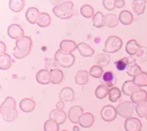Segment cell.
Listing matches in <instances>:
<instances>
[{
	"instance_id": "ab89813d",
	"label": "cell",
	"mask_w": 147,
	"mask_h": 131,
	"mask_svg": "<svg viewBox=\"0 0 147 131\" xmlns=\"http://www.w3.org/2000/svg\"><path fill=\"white\" fill-rule=\"evenodd\" d=\"M136 59L139 62H147V47L146 46H140V48L136 53Z\"/></svg>"
},
{
	"instance_id": "9a60e30c",
	"label": "cell",
	"mask_w": 147,
	"mask_h": 131,
	"mask_svg": "<svg viewBox=\"0 0 147 131\" xmlns=\"http://www.w3.org/2000/svg\"><path fill=\"white\" fill-rule=\"evenodd\" d=\"M36 80L40 84H48L51 81L50 71L45 70V69L38 71L36 73Z\"/></svg>"
},
{
	"instance_id": "f1b7e54d",
	"label": "cell",
	"mask_w": 147,
	"mask_h": 131,
	"mask_svg": "<svg viewBox=\"0 0 147 131\" xmlns=\"http://www.w3.org/2000/svg\"><path fill=\"white\" fill-rule=\"evenodd\" d=\"M50 24H51V17L47 13H40L36 25H38L39 27H41V28H46V27H48Z\"/></svg>"
},
{
	"instance_id": "7a4b0ae2",
	"label": "cell",
	"mask_w": 147,
	"mask_h": 131,
	"mask_svg": "<svg viewBox=\"0 0 147 131\" xmlns=\"http://www.w3.org/2000/svg\"><path fill=\"white\" fill-rule=\"evenodd\" d=\"M74 4L71 1H65L62 4L58 6H54L53 13L56 17L59 19H63V20H67L73 17L74 14Z\"/></svg>"
},
{
	"instance_id": "836d02e7",
	"label": "cell",
	"mask_w": 147,
	"mask_h": 131,
	"mask_svg": "<svg viewBox=\"0 0 147 131\" xmlns=\"http://www.w3.org/2000/svg\"><path fill=\"white\" fill-rule=\"evenodd\" d=\"M109 87L104 84L99 85L95 90V96L98 99H104L107 95H109Z\"/></svg>"
},
{
	"instance_id": "bcb514c9",
	"label": "cell",
	"mask_w": 147,
	"mask_h": 131,
	"mask_svg": "<svg viewBox=\"0 0 147 131\" xmlns=\"http://www.w3.org/2000/svg\"><path fill=\"white\" fill-rule=\"evenodd\" d=\"M64 106H65V103H64V102H62V101H59L58 103L56 104L57 110H61V111H63Z\"/></svg>"
},
{
	"instance_id": "e0dca14e",
	"label": "cell",
	"mask_w": 147,
	"mask_h": 131,
	"mask_svg": "<svg viewBox=\"0 0 147 131\" xmlns=\"http://www.w3.org/2000/svg\"><path fill=\"white\" fill-rule=\"evenodd\" d=\"M93 122H94V116H92L90 113H84L79 120L80 125L84 128L90 127V126L93 124Z\"/></svg>"
},
{
	"instance_id": "8fae6325",
	"label": "cell",
	"mask_w": 147,
	"mask_h": 131,
	"mask_svg": "<svg viewBox=\"0 0 147 131\" xmlns=\"http://www.w3.org/2000/svg\"><path fill=\"white\" fill-rule=\"evenodd\" d=\"M49 118L54 121H56L59 125L62 124L67 120V115L64 111H61V110H53V111L50 112L49 114Z\"/></svg>"
},
{
	"instance_id": "d4e9b609",
	"label": "cell",
	"mask_w": 147,
	"mask_h": 131,
	"mask_svg": "<svg viewBox=\"0 0 147 131\" xmlns=\"http://www.w3.org/2000/svg\"><path fill=\"white\" fill-rule=\"evenodd\" d=\"M94 63L96 64V66L98 67H106L110 63V57L107 54H97L94 58Z\"/></svg>"
},
{
	"instance_id": "681fc988",
	"label": "cell",
	"mask_w": 147,
	"mask_h": 131,
	"mask_svg": "<svg viewBox=\"0 0 147 131\" xmlns=\"http://www.w3.org/2000/svg\"><path fill=\"white\" fill-rule=\"evenodd\" d=\"M62 131H67V130H62Z\"/></svg>"
},
{
	"instance_id": "52a82bcc",
	"label": "cell",
	"mask_w": 147,
	"mask_h": 131,
	"mask_svg": "<svg viewBox=\"0 0 147 131\" xmlns=\"http://www.w3.org/2000/svg\"><path fill=\"white\" fill-rule=\"evenodd\" d=\"M141 122L136 118H129L125 121V131H140Z\"/></svg>"
},
{
	"instance_id": "83f0119b",
	"label": "cell",
	"mask_w": 147,
	"mask_h": 131,
	"mask_svg": "<svg viewBox=\"0 0 147 131\" xmlns=\"http://www.w3.org/2000/svg\"><path fill=\"white\" fill-rule=\"evenodd\" d=\"M92 22L95 28H102L105 26V16L101 12H97L92 17Z\"/></svg>"
},
{
	"instance_id": "cb8c5ba5",
	"label": "cell",
	"mask_w": 147,
	"mask_h": 131,
	"mask_svg": "<svg viewBox=\"0 0 147 131\" xmlns=\"http://www.w3.org/2000/svg\"><path fill=\"white\" fill-rule=\"evenodd\" d=\"M119 21L122 23V25L125 26H129L130 24L134 21V17H132V14L130 12L124 10L120 13L119 15Z\"/></svg>"
},
{
	"instance_id": "603a6c76",
	"label": "cell",
	"mask_w": 147,
	"mask_h": 131,
	"mask_svg": "<svg viewBox=\"0 0 147 131\" xmlns=\"http://www.w3.org/2000/svg\"><path fill=\"white\" fill-rule=\"evenodd\" d=\"M77 48H78V45L73 40L65 39L62 40L60 43V49L65 52H68V53H71V52H73L74 50H76Z\"/></svg>"
},
{
	"instance_id": "4316f807",
	"label": "cell",
	"mask_w": 147,
	"mask_h": 131,
	"mask_svg": "<svg viewBox=\"0 0 147 131\" xmlns=\"http://www.w3.org/2000/svg\"><path fill=\"white\" fill-rule=\"evenodd\" d=\"M50 75H51V82L53 84H59L63 80L64 75H63V71L61 70H58V69L51 70Z\"/></svg>"
},
{
	"instance_id": "8d00e7d4",
	"label": "cell",
	"mask_w": 147,
	"mask_h": 131,
	"mask_svg": "<svg viewBox=\"0 0 147 131\" xmlns=\"http://www.w3.org/2000/svg\"><path fill=\"white\" fill-rule=\"evenodd\" d=\"M109 100H110L111 102H117L118 100L121 98V96H122V91L119 89V88L117 87H113L110 89V91H109Z\"/></svg>"
},
{
	"instance_id": "3957f363",
	"label": "cell",
	"mask_w": 147,
	"mask_h": 131,
	"mask_svg": "<svg viewBox=\"0 0 147 131\" xmlns=\"http://www.w3.org/2000/svg\"><path fill=\"white\" fill-rule=\"evenodd\" d=\"M123 46V40L118 36L111 35L109 36L105 42V47H104V52L106 53H116L120 51Z\"/></svg>"
},
{
	"instance_id": "7dc6e473",
	"label": "cell",
	"mask_w": 147,
	"mask_h": 131,
	"mask_svg": "<svg viewBox=\"0 0 147 131\" xmlns=\"http://www.w3.org/2000/svg\"><path fill=\"white\" fill-rule=\"evenodd\" d=\"M0 46H1V48H0V53L2 54H5V50H6V46H5V44L3 43V42H0Z\"/></svg>"
},
{
	"instance_id": "f907efd6",
	"label": "cell",
	"mask_w": 147,
	"mask_h": 131,
	"mask_svg": "<svg viewBox=\"0 0 147 131\" xmlns=\"http://www.w3.org/2000/svg\"><path fill=\"white\" fill-rule=\"evenodd\" d=\"M146 120H147V118H146Z\"/></svg>"
},
{
	"instance_id": "c3c4849f",
	"label": "cell",
	"mask_w": 147,
	"mask_h": 131,
	"mask_svg": "<svg viewBox=\"0 0 147 131\" xmlns=\"http://www.w3.org/2000/svg\"><path fill=\"white\" fill-rule=\"evenodd\" d=\"M74 131H80L79 127L78 126H74Z\"/></svg>"
},
{
	"instance_id": "9c48e42d",
	"label": "cell",
	"mask_w": 147,
	"mask_h": 131,
	"mask_svg": "<svg viewBox=\"0 0 147 131\" xmlns=\"http://www.w3.org/2000/svg\"><path fill=\"white\" fill-rule=\"evenodd\" d=\"M15 108H16L15 100L13 98H11V97H7V98L3 101V103L1 105V108H0L1 116L6 115V114L10 113L12 111H15Z\"/></svg>"
},
{
	"instance_id": "ffe728a7",
	"label": "cell",
	"mask_w": 147,
	"mask_h": 131,
	"mask_svg": "<svg viewBox=\"0 0 147 131\" xmlns=\"http://www.w3.org/2000/svg\"><path fill=\"white\" fill-rule=\"evenodd\" d=\"M146 98H147V92L145 91V90H142V89L137 90L136 92H134V94L130 96L131 102L134 104V103L139 104V103H141V102L146 101Z\"/></svg>"
},
{
	"instance_id": "1f68e13d",
	"label": "cell",
	"mask_w": 147,
	"mask_h": 131,
	"mask_svg": "<svg viewBox=\"0 0 147 131\" xmlns=\"http://www.w3.org/2000/svg\"><path fill=\"white\" fill-rule=\"evenodd\" d=\"M24 6H25V1L24 0H10L9 1V7L14 12L22 11Z\"/></svg>"
},
{
	"instance_id": "30bf717a",
	"label": "cell",
	"mask_w": 147,
	"mask_h": 131,
	"mask_svg": "<svg viewBox=\"0 0 147 131\" xmlns=\"http://www.w3.org/2000/svg\"><path fill=\"white\" fill-rule=\"evenodd\" d=\"M8 35L13 39H21L24 37V30L23 28L20 27L19 25L13 24V25L9 26L8 30H7Z\"/></svg>"
},
{
	"instance_id": "e575fe53",
	"label": "cell",
	"mask_w": 147,
	"mask_h": 131,
	"mask_svg": "<svg viewBox=\"0 0 147 131\" xmlns=\"http://www.w3.org/2000/svg\"><path fill=\"white\" fill-rule=\"evenodd\" d=\"M134 82L139 87L147 86V73L142 71L141 73L137 75L136 77H134Z\"/></svg>"
},
{
	"instance_id": "7bdbcfd3",
	"label": "cell",
	"mask_w": 147,
	"mask_h": 131,
	"mask_svg": "<svg viewBox=\"0 0 147 131\" xmlns=\"http://www.w3.org/2000/svg\"><path fill=\"white\" fill-rule=\"evenodd\" d=\"M103 6L105 7L107 10L109 11H112L114 10V8H115V1H113V0H104L103 1Z\"/></svg>"
},
{
	"instance_id": "d6986e66",
	"label": "cell",
	"mask_w": 147,
	"mask_h": 131,
	"mask_svg": "<svg viewBox=\"0 0 147 131\" xmlns=\"http://www.w3.org/2000/svg\"><path fill=\"white\" fill-rule=\"evenodd\" d=\"M78 50H79L80 54L82 57H90L94 54V50L93 48H91L88 44L84 43V42H80L78 44Z\"/></svg>"
},
{
	"instance_id": "60d3db41",
	"label": "cell",
	"mask_w": 147,
	"mask_h": 131,
	"mask_svg": "<svg viewBox=\"0 0 147 131\" xmlns=\"http://www.w3.org/2000/svg\"><path fill=\"white\" fill-rule=\"evenodd\" d=\"M89 75L94 78H100L101 77H103L104 73H103V69L101 67L98 66H93L89 71Z\"/></svg>"
},
{
	"instance_id": "ee69618b",
	"label": "cell",
	"mask_w": 147,
	"mask_h": 131,
	"mask_svg": "<svg viewBox=\"0 0 147 131\" xmlns=\"http://www.w3.org/2000/svg\"><path fill=\"white\" fill-rule=\"evenodd\" d=\"M13 55L16 57L17 59H23V58H25L26 56H28V54H26V53H24V52L22 51H20L19 49H17L15 47L13 50Z\"/></svg>"
},
{
	"instance_id": "7c38bea8",
	"label": "cell",
	"mask_w": 147,
	"mask_h": 131,
	"mask_svg": "<svg viewBox=\"0 0 147 131\" xmlns=\"http://www.w3.org/2000/svg\"><path fill=\"white\" fill-rule=\"evenodd\" d=\"M59 97H60V101L64 102V103H71L75 99V92L72 88L64 87L60 91Z\"/></svg>"
},
{
	"instance_id": "ba28073f",
	"label": "cell",
	"mask_w": 147,
	"mask_h": 131,
	"mask_svg": "<svg viewBox=\"0 0 147 131\" xmlns=\"http://www.w3.org/2000/svg\"><path fill=\"white\" fill-rule=\"evenodd\" d=\"M82 115H84V110H82V107L75 106L70 109V111H69V113H68V118L73 123L77 124V123H79L80 118Z\"/></svg>"
},
{
	"instance_id": "d590c367",
	"label": "cell",
	"mask_w": 147,
	"mask_h": 131,
	"mask_svg": "<svg viewBox=\"0 0 147 131\" xmlns=\"http://www.w3.org/2000/svg\"><path fill=\"white\" fill-rule=\"evenodd\" d=\"M141 73L142 71H141L140 67L134 63H131L127 69V73L129 77H136L137 75H139V73Z\"/></svg>"
},
{
	"instance_id": "ac0fdd59",
	"label": "cell",
	"mask_w": 147,
	"mask_h": 131,
	"mask_svg": "<svg viewBox=\"0 0 147 131\" xmlns=\"http://www.w3.org/2000/svg\"><path fill=\"white\" fill-rule=\"evenodd\" d=\"M35 108V103L34 100L32 99H23L20 102V109L22 110L24 113H30Z\"/></svg>"
},
{
	"instance_id": "5b68a950",
	"label": "cell",
	"mask_w": 147,
	"mask_h": 131,
	"mask_svg": "<svg viewBox=\"0 0 147 131\" xmlns=\"http://www.w3.org/2000/svg\"><path fill=\"white\" fill-rule=\"evenodd\" d=\"M117 110L114 108L111 105L103 107L100 112V116L102 120L104 121H107V122H111V121L116 120V116H117Z\"/></svg>"
},
{
	"instance_id": "4fadbf2b",
	"label": "cell",
	"mask_w": 147,
	"mask_h": 131,
	"mask_svg": "<svg viewBox=\"0 0 147 131\" xmlns=\"http://www.w3.org/2000/svg\"><path fill=\"white\" fill-rule=\"evenodd\" d=\"M39 15H40V13H39L38 9H36L35 7H30L27 10V12H26V18H27L28 22L30 23L32 25L37 24Z\"/></svg>"
},
{
	"instance_id": "5bb4252c",
	"label": "cell",
	"mask_w": 147,
	"mask_h": 131,
	"mask_svg": "<svg viewBox=\"0 0 147 131\" xmlns=\"http://www.w3.org/2000/svg\"><path fill=\"white\" fill-rule=\"evenodd\" d=\"M137 90H139V86L136 85L134 82V80H127L123 84L122 87V91L125 95L127 96H131L134 92H136Z\"/></svg>"
},
{
	"instance_id": "4dcf8cb0",
	"label": "cell",
	"mask_w": 147,
	"mask_h": 131,
	"mask_svg": "<svg viewBox=\"0 0 147 131\" xmlns=\"http://www.w3.org/2000/svg\"><path fill=\"white\" fill-rule=\"evenodd\" d=\"M119 19L116 17L115 14H108L105 16V26L108 28H115L118 26Z\"/></svg>"
},
{
	"instance_id": "484cf974",
	"label": "cell",
	"mask_w": 147,
	"mask_h": 131,
	"mask_svg": "<svg viewBox=\"0 0 147 131\" xmlns=\"http://www.w3.org/2000/svg\"><path fill=\"white\" fill-rule=\"evenodd\" d=\"M145 5L146 1H144V0H134L132 2V10L136 15H141V14L144 13Z\"/></svg>"
},
{
	"instance_id": "44dd1931",
	"label": "cell",
	"mask_w": 147,
	"mask_h": 131,
	"mask_svg": "<svg viewBox=\"0 0 147 131\" xmlns=\"http://www.w3.org/2000/svg\"><path fill=\"white\" fill-rule=\"evenodd\" d=\"M89 73L86 71H79L75 75V81L79 85H84L88 82Z\"/></svg>"
},
{
	"instance_id": "8992f818",
	"label": "cell",
	"mask_w": 147,
	"mask_h": 131,
	"mask_svg": "<svg viewBox=\"0 0 147 131\" xmlns=\"http://www.w3.org/2000/svg\"><path fill=\"white\" fill-rule=\"evenodd\" d=\"M32 45V39L28 36H24L23 38L18 39L17 41H16V48L19 49L20 51L24 52V53L28 54V55L30 52Z\"/></svg>"
},
{
	"instance_id": "277c9868",
	"label": "cell",
	"mask_w": 147,
	"mask_h": 131,
	"mask_svg": "<svg viewBox=\"0 0 147 131\" xmlns=\"http://www.w3.org/2000/svg\"><path fill=\"white\" fill-rule=\"evenodd\" d=\"M116 110H117V113L119 114L121 116L129 118L131 116L132 114H134V110H136V107H134V104L132 103V102L125 101V102H123V103L118 105Z\"/></svg>"
},
{
	"instance_id": "6da1fadb",
	"label": "cell",
	"mask_w": 147,
	"mask_h": 131,
	"mask_svg": "<svg viewBox=\"0 0 147 131\" xmlns=\"http://www.w3.org/2000/svg\"><path fill=\"white\" fill-rule=\"evenodd\" d=\"M54 61L57 66H60L62 68H71L75 64L76 58L72 53H68L59 49L54 55Z\"/></svg>"
},
{
	"instance_id": "f6af8a7d",
	"label": "cell",
	"mask_w": 147,
	"mask_h": 131,
	"mask_svg": "<svg viewBox=\"0 0 147 131\" xmlns=\"http://www.w3.org/2000/svg\"><path fill=\"white\" fill-rule=\"evenodd\" d=\"M115 6L116 8H122L125 6V1L124 0H115Z\"/></svg>"
},
{
	"instance_id": "74e56055",
	"label": "cell",
	"mask_w": 147,
	"mask_h": 131,
	"mask_svg": "<svg viewBox=\"0 0 147 131\" xmlns=\"http://www.w3.org/2000/svg\"><path fill=\"white\" fill-rule=\"evenodd\" d=\"M129 61H130L129 57H125V58L120 59L119 61H117L115 63L116 68L119 71H124L125 69H127V67L129 66Z\"/></svg>"
},
{
	"instance_id": "f35d334b",
	"label": "cell",
	"mask_w": 147,
	"mask_h": 131,
	"mask_svg": "<svg viewBox=\"0 0 147 131\" xmlns=\"http://www.w3.org/2000/svg\"><path fill=\"white\" fill-rule=\"evenodd\" d=\"M43 128H44V131H59V124L56 121H54L52 120H48L44 122Z\"/></svg>"
},
{
	"instance_id": "7402d4cb",
	"label": "cell",
	"mask_w": 147,
	"mask_h": 131,
	"mask_svg": "<svg viewBox=\"0 0 147 131\" xmlns=\"http://www.w3.org/2000/svg\"><path fill=\"white\" fill-rule=\"evenodd\" d=\"M139 48H140V46H139V44L137 43V41L136 39L129 40L127 43V45H125V51H127V53L130 55V56H136Z\"/></svg>"
},
{
	"instance_id": "2e32d148",
	"label": "cell",
	"mask_w": 147,
	"mask_h": 131,
	"mask_svg": "<svg viewBox=\"0 0 147 131\" xmlns=\"http://www.w3.org/2000/svg\"><path fill=\"white\" fill-rule=\"evenodd\" d=\"M102 82L104 83V85L108 86L109 88H113L115 87V84L117 82V79H116L115 75L112 73V71H105L102 77Z\"/></svg>"
},
{
	"instance_id": "b9f144b4",
	"label": "cell",
	"mask_w": 147,
	"mask_h": 131,
	"mask_svg": "<svg viewBox=\"0 0 147 131\" xmlns=\"http://www.w3.org/2000/svg\"><path fill=\"white\" fill-rule=\"evenodd\" d=\"M93 8L90 6V5H84L80 8V14H82V16L84 17V18H91V17H93Z\"/></svg>"
},
{
	"instance_id": "d6a6232c",
	"label": "cell",
	"mask_w": 147,
	"mask_h": 131,
	"mask_svg": "<svg viewBox=\"0 0 147 131\" xmlns=\"http://www.w3.org/2000/svg\"><path fill=\"white\" fill-rule=\"evenodd\" d=\"M136 112L139 118H147V100L136 105Z\"/></svg>"
},
{
	"instance_id": "f546056e",
	"label": "cell",
	"mask_w": 147,
	"mask_h": 131,
	"mask_svg": "<svg viewBox=\"0 0 147 131\" xmlns=\"http://www.w3.org/2000/svg\"><path fill=\"white\" fill-rule=\"evenodd\" d=\"M12 61H11V56L8 54H2L0 56V69L1 70H8L11 67Z\"/></svg>"
}]
</instances>
